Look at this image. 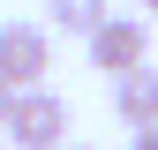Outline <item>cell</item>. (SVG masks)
Wrapping results in <instances>:
<instances>
[{
	"label": "cell",
	"mask_w": 158,
	"mask_h": 150,
	"mask_svg": "<svg viewBox=\"0 0 158 150\" xmlns=\"http://www.w3.org/2000/svg\"><path fill=\"white\" fill-rule=\"evenodd\" d=\"M83 45H90V68L121 83V75H135V68H143V53H151V23H143V15H106V23H98Z\"/></svg>",
	"instance_id": "3957f363"
},
{
	"label": "cell",
	"mask_w": 158,
	"mask_h": 150,
	"mask_svg": "<svg viewBox=\"0 0 158 150\" xmlns=\"http://www.w3.org/2000/svg\"><path fill=\"white\" fill-rule=\"evenodd\" d=\"M15 98H23V90H8V83H0V128H8V112H15Z\"/></svg>",
	"instance_id": "52a82bcc"
},
{
	"label": "cell",
	"mask_w": 158,
	"mask_h": 150,
	"mask_svg": "<svg viewBox=\"0 0 158 150\" xmlns=\"http://www.w3.org/2000/svg\"><path fill=\"white\" fill-rule=\"evenodd\" d=\"M68 150H83V143H68Z\"/></svg>",
	"instance_id": "30bf717a"
},
{
	"label": "cell",
	"mask_w": 158,
	"mask_h": 150,
	"mask_svg": "<svg viewBox=\"0 0 158 150\" xmlns=\"http://www.w3.org/2000/svg\"><path fill=\"white\" fill-rule=\"evenodd\" d=\"M0 135H8V150H68V98L60 90H23Z\"/></svg>",
	"instance_id": "6da1fadb"
},
{
	"label": "cell",
	"mask_w": 158,
	"mask_h": 150,
	"mask_svg": "<svg viewBox=\"0 0 158 150\" xmlns=\"http://www.w3.org/2000/svg\"><path fill=\"white\" fill-rule=\"evenodd\" d=\"M0 150H8V135H0Z\"/></svg>",
	"instance_id": "9c48e42d"
},
{
	"label": "cell",
	"mask_w": 158,
	"mask_h": 150,
	"mask_svg": "<svg viewBox=\"0 0 158 150\" xmlns=\"http://www.w3.org/2000/svg\"><path fill=\"white\" fill-rule=\"evenodd\" d=\"M128 150H158V128H135V135H128Z\"/></svg>",
	"instance_id": "8992f818"
},
{
	"label": "cell",
	"mask_w": 158,
	"mask_h": 150,
	"mask_svg": "<svg viewBox=\"0 0 158 150\" xmlns=\"http://www.w3.org/2000/svg\"><path fill=\"white\" fill-rule=\"evenodd\" d=\"M143 8H158V0H143Z\"/></svg>",
	"instance_id": "ba28073f"
},
{
	"label": "cell",
	"mask_w": 158,
	"mask_h": 150,
	"mask_svg": "<svg viewBox=\"0 0 158 150\" xmlns=\"http://www.w3.org/2000/svg\"><path fill=\"white\" fill-rule=\"evenodd\" d=\"M113 112H121V128H158V68H135L113 83Z\"/></svg>",
	"instance_id": "277c9868"
},
{
	"label": "cell",
	"mask_w": 158,
	"mask_h": 150,
	"mask_svg": "<svg viewBox=\"0 0 158 150\" xmlns=\"http://www.w3.org/2000/svg\"><path fill=\"white\" fill-rule=\"evenodd\" d=\"M45 68H53L45 23H0V83L8 90H45Z\"/></svg>",
	"instance_id": "7a4b0ae2"
},
{
	"label": "cell",
	"mask_w": 158,
	"mask_h": 150,
	"mask_svg": "<svg viewBox=\"0 0 158 150\" xmlns=\"http://www.w3.org/2000/svg\"><path fill=\"white\" fill-rule=\"evenodd\" d=\"M45 8H53V30H68V38H90L98 23H106V0H45Z\"/></svg>",
	"instance_id": "5b68a950"
}]
</instances>
